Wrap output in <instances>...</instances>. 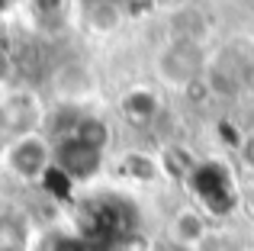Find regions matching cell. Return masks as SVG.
<instances>
[{"mask_svg": "<svg viewBox=\"0 0 254 251\" xmlns=\"http://www.w3.org/2000/svg\"><path fill=\"white\" fill-rule=\"evenodd\" d=\"M203 71V52L196 42H187V39H174L168 49L158 55V74L164 84L174 87H190L193 81Z\"/></svg>", "mask_w": 254, "mask_h": 251, "instance_id": "obj_1", "label": "cell"}, {"mask_svg": "<svg viewBox=\"0 0 254 251\" xmlns=\"http://www.w3.org/2000/svg\"><path fill=\"white\" fill-rule=\"evenodd\" d=\"M6 164L16 177L23 181H42V174L52 168V145L45 135L29 132V135H19L16 142L6 148Z\"/></svg>", "mask_w": 254, "mask_h": 251, "instance_id": "obj_2", "label": "cell"}, {"mask_svg": "<svg viewBox=\"0 0 254 251\" xmlns=\"http://www.w3.org/2000/svg\"><path fill=\"white\" fill-rule=\"evenodd\" d=\"M52 164L62 168L74 184H81V181H90V177L100 174L103 151H93V148H87V145H81L77 138L68 135V138H58L55 151H52Z\"/></svg>", "mask_w": 254, "mask_h": 251, "instance_id": "obj_3", "label": "cell"}, {"mask_svg": "<svg viewBox=\"0 0 254 251\" xmlns=\"http://www.w3.org/2000/svg\"><path fill=\"white\" fill-rule=\"evenodd\" d=\"M190 184L196 190V196L212 213H229L235 196H232V181L225 174V168H219V164H196L190 171Z\"/></svg>", "mask_w": 254, "mask_h": 251, "instance_id": "obj_4", "label": "cell"}, {"mask_svg": "<svg viewBox=\"0 0 254 251\" xmlns=\"http://www.w3.org/2000/svg\"><path fill=\"white\" fill-rule=\"evenodd\" d=\"M3 120H6V132H16L19 135H29L32 126L39 120V107L29 94H13L10 100L3 103Z\"/></svg>", "mask_w": 254, "mask_h": 251, "instance_id": "obj_5", "label": "cell"}, {"mask_svg": "<svg viewBox=\"0 0 254 251\" xmlns=\"http://www.w3.org/2000/svg\"><path fill=\"white\" fill-rule=\"evenodd\" d=\"M171 239L177 242V245H184V248H193V251H196L206 239H209V232H206V219L196 213V209H180V213L174 216Z\"/></svg>", "mask_w": 254, "mask_h": 251, "instance_id": "obj_6", "label": "cell"}, {"mask_svg": "<svg viewBox=\"0 0 254 251\" xmlns=\"http://www.w3.org/2000/svg\"><path fill=\"white\" fill-rule=\"evenodd\" d=\"M84 23L97 36H113L123 26V6L116 0H90L84 10Z\"/></svg>", "mask_w": 254, "mask_h": 251, "instance_id": "obj_7", "label": "cell"}, {"mask_svg": "<svg viewBox=\"0 0 254 251\" xmlns=\"http://www.w3.org/2000/svg\"><path fill=\"white\" fill-rule=\"evenodd\" d=\"M71 138H77L81 145H87V148H93V151H106L113 132H110V126H106V120H100V116H81V120L74 123Z\"/></svg>", "mask_w": 254, "mask_h": 251, "instance_id": "obj_8", "label": "cell"}, {"mask_svg": "<svg viewBox=\"0 0 254 251\" xmlns=\"http://www.w3.org/2000/svg\"><path fill=\"white\" fill-rule=\"evenodd\" d=\"M119 110H123V116L129 123H148V120H155V113H158V97L145 87L129 90V94L123 97V103H119Z\"/></svg>", "mask_w": 254, "mask_h": 251, "instance_id": "obj_9", "label": "cell"}, {"mask_svg": "<svg viewBox=\"0 0 254 251\" xmlns=\"http://www.w3.org/2000/svg\"><path fill=\"white\" fill-rule=\"evenodd\" d=\"M123 171L129 177H135V181H151V177L158 174V164L151 161L148 155H138V151H132V155L123 158Z\"/></svg>", "mask_w": 254, "mask_h": 251, "instance_id": "obj_10", "label": "cell"}, {"mask_svg": "<svg viewBox=\"0 0 254 251\" xmlns=\"http://www.w3.org/2000/svg\"><path fill=\"white\" fill-rule=\"evenodd\" d=\"M26 245V226L13 216H0V248H19Z\"/></svg>", "mask_w": 254, "mask_h": 251, "instance_id": "obj_11", "label": "cell"}, {"mask_svg": "<svg viewBox=\"0 0 254 251\" xmlns=\"http://www.w3.org/2000/svg\"><path fill=\"white\" fill-rule=\"evenodd\" d=\"M39 23H62L68 13V0H29Z\"/></svg>", "mask_w": 254, "mask_h": 251, "instance_id": "obj_12", "label": "cell"}, {"mask_svg": "<svg viewBox=\"0 0 254 251\" xmlns=\"http://www.w3.org/2000/svg\"><path fill=\"white\" fill-rule=\"evenodd\" d=\"M42 187L49 190V193H58V196H71V190H74V181H71L68 174H64L62 168H55L52 164L49 171L42 174Z\"/></svg>", "mask_w": 254, "mask_h": 251, "instance_id": "obj_13", "label": "cell"}, {"mask_svg": "<svg viewBox=\"0 0 254 251\" xmlns=\"http://www.w3.org/2000/svg\"><path fill=\"white\" fill-rule=\"evenodd\" d=\"M52 251H90V245H87L81 235H58L52 242Z\"/></svg>", "mask_w": 254, "mask_h": 251, "instance_id": "obj_14", "label": "cell"}, {"mask_svg": "<svg viewBox=\"0 0 254 251\" xmlns=\"http://www.w3.org/2000/svg\"><path fill=\"white\" fill-rule=\"evenodd\" d=\"M13 71H16V68H13V55L6 49H0V87L13 77Z\"/></svg>", "mask_w": 254, "mask_h": 251, "instance_id": "obj_15", "label": "cell"}, {"mask_svg": "<svg viewBox=\"0 0 254 251\" xmlns=\"http://www.w3.org/2000/svg\"><path fill=\"white\" fill-rule=\"evenodd\" d=\"M242 164H245L248 171H254V135H248V138L242 142Z\"/></svg>", "mask_w": 254, "mask_h": 251, "instance_id": "obj_16", "label": "cell"}, {"mask_svg": "<svg viewBox=\"0 0 254 251\" xmlns=\"http://www.w3.org/2000/svg\"><path fill=\"white\" fill-rule=\"evenodd\" d=\"M196 251H235V248H232L229 242H222V239H212V235H209V239H206V242H203V245H199Z\"/></svg>", "mask_w": 254, "mask_h": 251, "instance_id": "obj_17", "label": "cell"}, {"mask_svg": "<svg viewBox=\"0 0 254 251\" xmlns=\"http://www.w3.org/2000/svg\"><path fill=\"white\" fill-rule=\"evenodd\" d=\"M151 251H193V248H184V245H177L174 239H168V242H158Z\"/></svg>", "mask_w": 254, "mask_h": 251, "instance_id": "obj_18", "label": "cell"}, {"mask_svg": "<svg viewBox=\"0 0 254 251\" xmlns=\"http://www.w3.org/2000/svg\"><path fill=\"white\" fill-rule=\"evenodd\" d=\"M6 132V120H3V103H0V135Z\"/></svg>", "mask_w": 254, "mask_h": 251, "instance_id": "obj_19", "label": "cell"}, {"mask_svg": "<svg viewBox=\"0 0 254 251\" xmlns=\"http://www.w3.org/2000/svg\"><path fill=\"white\" fill-rule=\"evenodd\" d=\"M0 251H26V245H19V248H0Z\"/></svg>", "mask_w": 254, "mask_h": 251, "instance_id": "obj_20", "label": "cell"}, {"mask_svg": "<svg viewBox=\"0 0 254 251\" xmlns=\"http://www.w3.org/2000/svg\"><path fill=\"white\" fill-rule=\"evenodd\" d=\"M3 6H6V0H0V10H3Z\"/></svg>", "mask_w": 254, "mask_h": 251, "instance_id": "obj_21", "label": "cell"}]
</instances>
